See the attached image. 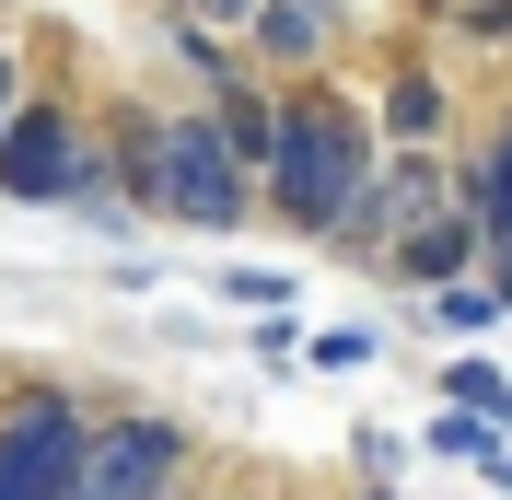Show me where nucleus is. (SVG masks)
Returning <instances> with one entry per match:
<instances>
[{
	"label": "nucleus",
	"mask_w": 512,
	"mask_h": 500,
	"mask_svg": "<svg viewBox=\"0 0 512 500\" xmlns=\"http://www.w3.org/2000/svg\"><path fill=\"white\" fill-rule=\"evenodd\" d=\"M501 419H478V407H443V419H431V454H454V466H501Z\"/></svg>",
	"instance_id": "obj_12"
},
{
	"label": "nucleus",
	"mask_w": 512,
	"mask_h": 500,
	"mask_svg": "<svg viewBox=\"0 0 512 500\" xmlns=\"http://www.w3.org/2000/svg\"><path fill=\"white\" fill-rule=\"evenodd\" d=\"M361 500H396V489H384V477H361Z\"/></svg>",
	"instance_id": "obj_21"
},
{
	"label": "nucleus",
	"mask_w": 512,
	"mask_h": 500,
	"mask_svg": "<svg viewBox=\"0 0 512 500\" xmlns=\"http://www.w3.org/2000/svg\"><path fill=\"white\" fill-rule=\"evenodd\" d=\"M489 280H501V303H512V233H501V245H489Z\"/></svg>",
	"instance_id": "obj_19"
},
{
	"label": "nucleus",
	"mask_w": 512,
	"mask_h": 500,
	"mask_svg": "<svg viewBox=\"0 0 512 500\" xmlns=\"http://www.w3.org/2000/svg\"><path fill=\"white\" fill-rule=\"evenodd\" d=\"M478 268H489V233H478V210H466V198L384 245V280H408L419 303H431V291H454V280H478Z\"/></svg>",
	"instance_id": "obj_7"
},
{
	"label": "nucleus",
	"mask_w": 512,
	"mask_h": 500,
	"mask_svg": "<svg viewBox=\"0 0 512 500\" xmlns=\"http://www.w3.org/2000/svg\"><path fill=\"white\" fill-rule=\"evenodd\" d=\"M501 280H489V268H478V280H454V291H431V326H443V338H489V326H501Z\"/></svg>",
	"instance_id": "obj_11"
},
{
	"label": "nucleus",
	"mask_w": 512,
	"mask_h": 500,
	"mask_svg": "<svg viewBox=\"0 0 512 500\" xmlns=\"http://www.w3.org/2000/svg\"><path fill=\"white\" fill-rule=\"evenodd\" d=\"M443 407H478V419H501V431H512V384L489 373V361H454V373H443Z\"/></svg>",
	"instance_id": "obj_13"
},
{
	"label": "nucleus",
	"mask_w": 512,
	"mask_h": 500,
	"mask_svg": "<svg viewBox=\"0 0 512 500\" xmlns=\"http://www.w3.org/2000/svg\"><path fill=\"white\" fill-rule=\"evenodd\" d=\"M198 477V431L163 407H94V442L70 466V500H187Z\"/></svg>",
	"instance_id": "obj_4"
},
{
	"label": "nucleus",
	"mask_w": 512,
	"mask_h": 500,
	"mask_svg": "<svg viewBox=\"0 0 512 500\" xmlns=\"http://www.w3.org/2000/svg\"><path fill=\"white\" fill-rule=\"evenodd\" d=\"M222 291H233V303H256V314L291 303V280H268V268H222Z\"/></svg>",
	"instance_id": "obj_16"
},
{
	"label": "nucleus",
	"mask_w": 512,
	"mask_h": 500,
	"mask_svg": "<svg viewBox=\"0 0 512 500\" xmlns=\"http://www.w3.org/2000/svg\"><path fill=\"white\" fill-rule=\"evenodd\" d=\"M466 35H489V47H501V35H512V0H489V12H466Z\"/></svg>",
	"instance_id": "obj_18"
},
{
	"label": "nucleus",
	"mask_w": 512,
	"mask_h": 500,
	"mask_svg": "<svg viewBox=\"0 0 512 500\" xmlns=\"http://www.w3.org/2000/svg\"><path fill=\"white\" fill-rule=\"evenodd\" d=\"M82 442H94V407L70 384H24L0 407V500H70Z\"/></svg>",
	"instance_id": "obj_5"
},
{
	"label": "nucleus",
	"mask_w": 512,
	"mask_h": 500,
	"mask_svg": "<svg viewBox=\"0 0 512 500\" xmlns=\"http://www.w3.org/2000/svg\"><path fill=\"white\" fill-rule=\"evenodd\" d=\"M431 12H454V24H466V12H489V0H431Z\"/></svg>",
	"instance_id": "obj_20"
},
{
	"label": "nucleus",
	"mask_w": 512,
	"mask_h": 500,
	"mask_svg": "<svg viewBox=\"0 0 512 500\" xmlns=\"http://www.w3.org/2000/svg\"><path fill=\"white\" fill-rule=\"evenodd\" d=\"M454 198H466V175H454L443 152H384V163H373V187L350 198V221H338L326 245H338V256H373V268H384V245H396V233H419L431 210H454Z\"/></svg>",
	"instance_id": "obj_6"
},
{
	"label": "nucleus",
	"mask_w": 512,
	"mask_h": 500,
	"mask_svg": "<svg viewBox=\"0 0 512 500\" xmlns=\"http://www.w3.org/2000/svg\"><path fill=\"white\" fill-rule=\"evenodd\" d=\"M0 198L12 210H82V221H128L105 187V128H82L59 94H24L0 128Z\"/></svg>",
	"instance_id": "obj_2"
},
{
	"label": "nucleus",
	"mask_w": 512,
	"mask_h": 500,
	"mask_svg": "<svg viewBox=\"0 0 512 500\" xmlns=\"http://www.w3.org/2000/svg\"><path fill=\"white\" fill-rule=\"evenodd\" d=\"M245 47H256V70L315 82V59L338 47V0H256V12H245Z\"/></svg>",
	"instance_id": "obj_8"
},
{
	"label": "nucleus",
	"mask_w": 512,
	"mask_h": 500,
	"mask_svg": "<svg viewBox=\"0 0 512 500\" xmlns=\"http://www.w3.org/2000/svg\"><path fill=\"white\" fill-rule=\"evenodd\" d=\"M152 221H175V233H245L256 221V163L222 140V117L210 105H175L152 140V198H140Z\"/></svg>",
	"instance_id": "obj_3"
},
{
	"label": "nucleus",
	"mask_w": 512,
	"mask_h": 500,
	"mask_svg": "<svg viewBox=\"0 0 512 500\" xmlns=\"http://www.w3.org/2000/svg\"><path fill=\"white\" fill-rule=\"evenodd\" d=\"M454 175H466V210H478V233L501 245V233H512V117L489 128V140H478V163H454Z\"/></svg>",
	"instance_id": "obj_10"
},
{
	"label": "nucleus",
	"mask_w": 512,
	"mask_h": 500,
	"mask_svg": "<svg viewBox=\"0 0 512 500\" xmlns=\"http://www.w3.org/2000/svg\"><path fill=\"white\" fill-rule=\"evenodd\" d=\"M210 500H256V489H210Z\"/></svg>",
	"instance_id": "obj_22"
},
{
	"label": "nucleus",
	"mask_w": 512,
	"mask_h": 500,
	"mask_svg": "<svg viewBox=\"0 0 512 500\" xmlns=\"http://www.w3.org/2000/svg\"><path fill=\"white\" fill-rule=\"evenodd\" d=\"M12 105H24V59L0 47V128H12Z\"/></svg>",
	"instance_id": "obj_17"
},
{
	"label": "nucleus",
	"mask_w": 512,
	"mask_h": 500,
	"mask_svg": "<svg viewBox=\"0 0 512 500\" xmlns=\"http://www.w3.org/2000/svg\"><path fill=\"white\" fill-rule=\"evenodd\" d=\"M373 326H315V338H303V361H315V373H361V361H373Z\"/></svg>",
	"instance_id": "obj_14"
},
{
	"label": "nucleus",
	"mask_w": 512,
	"mask_h": 500,
	"mask_svg": "<svg viewBox=\"0 0 512 500\" xmlns=\"http://www.w3.org/2000/svg\"><path fill=\"white\" fill-rule=\"evenodd\" d=\"M443 117H454V94L443 82H431V70H396V82H384V105H373V128H384V152H443Z\"/></svg>",
	"instance_id": "obj_9"
},
{
	"label": "nucleus",
	"mask_w": 512,
	"mask_h": 500,
	"mask_svg": "<svg viewBox=\"0 0 512 500\" xmlns=\"http://www.w3.org/2000/svg\"><path fill=\"white\" fill-rule=\"evenodd\" d=\"M373 163H384V128L361 117V94L280 82V128H268V163H256V210L291 221L303 245H326L350 221V198L373 187Z\"/></svg>",
	"instance_id": "obj_1"
},
{
	"label": "nucleus",
	"mask_w": 512,
	"mask_h": 500,
	"mask_svg": "<svg viewBox=\"0 0 512 500\" xmlns=\"http://www.w3.org/2000/svg\"><path fill=\"white\" fill-rule=\"evenodd\" d=\"M256 0H163V24H210V35H245Z\"/></svg>",
	"instance_id": "obj_15"
}]
</instances>
